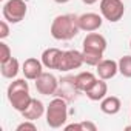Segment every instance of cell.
Returning a JSON list of instances; mask_svg holds the SVG:
<instances>
[{"instance_id":"obj_9","label":"cell","mask_w":131,"mask_h":131,"mask_svg":"<svg viewBox=\"0 0 131 131\" xmlns=\"http://www.w3.org/2000/svg\"><path fill=\"white\" fill-rule=\"evenodd\" d=\"M22 73L25 76V79L28 80H36L42 73H43V63L42 60L36 59V57H29L23 62L22 65Z\"/></svg>"},{"instance_id":"obj_2","label":"cell","mask_w":131,"mask_h":131,"mask_svg":"<svg viewBox=\"0 0 131 131\" xmlns=\"http://www.w3.org/2000/svg\"><path fill=\"white\" fill-rule=\"evenodd\" d=\"M26 80L28 79H14L8 85V90H6V97L11 106L19 113H23L32 100L29 94V85Z\"/></svg>"},{"instance_id":"obj_27","label":"cell","mask_w":131,"mask_h":131,"mask_svg":"<svg viewBox=\"0 0 131 131\" xmlns=\"http://www.w3.org/2000/svg\"><path fill=\"white\" fill-rule=\"evenodd\" d=\"M129 48H131V42H129Z\"/></svg>"},{"instance_id":"obj_17","label":"cell","mask_w":131,"mask_h":131,"mask_svg":"<svg viewBox=\"0 0 131 131\" xmlns=\"http://www.w3.org/2000/svg\"><path fill=\"white\" fill-rule=\"evenodd\" d=\"M19 71H20V63L16 57H11L5 63H0V73L5 79H16Z\"/></svg>"},{"instance_id":"obj_19","label":"cell","mask_w":131,"mask_h":131,"mask_svg":"<svg viewBox=\"0 0 131 131\" xmlns=\"http://www.w3.org/2000/svg\"><path fill=\"white\" fill-rule=\"evenodd\" d=\"M119 73L123 77L131 79V56H123L119 59Z\"/></svg>"},{"instance_id":"obj_15","label":"cell","mask_w":131,"mask_h":131,"mask_svg":"<svg viewBox=\"0 0 131 131\" xmlns=\"http://www.w3.org/2000/svg\"><path fill=\"white\" fill-rule=\"evenodd\" d=\"M120 108H122V102L116 96H106L100 100V111L108 114V116L117 114L120 111Z\"/></svg>"},{"instance_id":"obj_4","label":"cell","mask_w":131,"mask_h":131,"mask_svg":"<svg viewBox=\"0 0 131 131\" xmlns=\"http://www.w3.org/2000/svg\"><path fill=\"white\" fill-rule=\"evenodd\" d=\"M28 13V5L25 0H8L2 8L3 19L9 23H20Z\"/></svg>"},{"instance_id":"obj_8","label":"cell","mask_w":131,"mask_h":131,"mask_svg":"<svg viewBox=\"0 0 131 131\" xmlns=\"http://www.w3.org/2000/svg\"><path fill=\"white\" fill-rule=\"evenodd\" d=\"M103 23V17L102 14H96V13H85L79 16V26L80 31H86V32H93L97 31Z\"/></svg>"},{"instance_id":"obj_22","label":"cell","mask_w":131,"mask_h":131,"mask_svg":"<svg viewBox=\"0 0 131 131\" xmlns=\"http://www.w3.org/2000/svg\"><path fill=\"white\" fill-rule=\"evenodd\" d=\"M9 22H6L5 19L0 22V40H5L8 36H9V26H8Z\"/></svg>"},{"instance_id":"obj_3","label":"cell","mask_w":131,"mask_h":131,"mask_svg":"<svg viewBox=\"0 0 131 131\" xmlns=\"http://www.w3.org/2000/svg\"><path fill=\"white\" fill-rule=\"evenodd\" d=\"M46 123L49 128H62L68 120V103L67 99L56 97L46 106Z\"/></svg>"},{"instance_id":"obj_5","label":"cell","mask_w":131,"mask_h":131,"mask_svg":"<svg viewBox=\"0 0 131 131\" xmlns=\"http://www.w3.org/2000/svg\"><path fill=\"white\" fill-rule=\"evenodd\" d=\"M100 14L105 20L116 23L125 14V5L122 0H100Z\"/></svg>"},{"instance_id":"obj_7","label":"cell","mask_w":131,"mask_h":131,"mask_svg":"<svg viewBox=\"0 0 131 131\" xmlns=\"http://www.w3.org/2000/svg\"><path fill=\"white\" fill-rule=\"evenodd\" d=\"M36 90L39 94L42 96H54L57 94V90H59V80L54 74L51 73H42L36 80Z\"/></svg>"},{"instance_id":"obj_10","label":"cell","mask_w":131,"mask_h":131,"mask_svg":"<svg viewBox=\"0 0 131 131\" xmlns=\"http://www.w3.org/2000/svg\"><path fill=\"white\" fill-rule=\"evenodd\" d=\"M96 68H97L99 79L110 80V79H113L119 73V63L116 60H113V59H102Z\"/></svg>"},{"instance_id":"obj_21","label":"cell","mask_w":131,"mask_h":131,"mask_svg":"<svg viewBox=\"0 0 131 131\" xmlns=\"http://www.w3.org/2000/svg\"><path fill=\"white\" fill-rule=\"evenodd\" d=\"M17 131H23V129H29V131H36L37 129V125L34 123V120H25V122H22L20 125H17V128H16Z\"/></svg>"},{"instance_id":"obj_14","label":"cell","mask_w":131,"mask_h":131,"mask_svg":"<svg viewBox=\"0 0 131 131\" xmlns=\"http://www.w3.org/2000/svg\"><path fill=\"white\" fill-rule=\"evenodd\" d=\"M85 94H86V97H88L90 100L99 102V100H102L103 97H106V94H108V85H106V82H105L103 79H97L96 83H94Z\"/></svg>"},{"instance_id":"obj_12","label":"cell","mask_w":131,"mask_h":131,"mask_svg":"<svg viewBox=\"0 0 131 131\" xmlns=\"http://www.w3.org/2000/svg\"><path fill=\"white\" fill-rule=\"evenodd\" d=\"M62 52H63V51L59 49V48H46V49L42 52V57H40L43 67H45L46 70H57Z\"/></svg>"},{"instance_id":"obj_16","label":"cell","mask_w":131,"mask_h":131,"mask_svg":"<svg viewBox=\"0 0 131 131\" xmlns=\"http://www.w3.org/2000/svg\"><path fill=\"white\" fill-rule=\"evenodd\" d=\"M96 80H97V77L90 71H83V73H80L74 77V83H76L77 90L82 91V93H86L96 83Z\"/></svg>"},{"instance_id":"obj_20","label":"cell","mask_w":131,"mask_h":131,"mask_svg":"<svg viewBox=\"0 0 131 131\" xmlns=\"http://www.w3.org/2000/svg\"><path fill=\"white\" fill-rule=\"evenodd\" d=\"M13 57V52H11V48L2 40L0 42V63H5V62H8L9 59Z\"/></svg>"},{"instance_id":"obj_26","label":"cell","mask_w":131,"mask_h":131,"mask_svg":"<svg viewBox=\"0 0 131 131\" xmlns=\"http://www.w3.org/2000/svg\"><path fill=\"white\" fill-rule=\"evenodd\" d=\"M125 129H126V131H131V125H129V126H125Z\"/></svg>"},{"instance_id":"obj_13","label":"cell","mask_w":131,"mask_h":131,"mask_svg":"<svg viewBox=\"0 0 131 131\" xmlns=\"http://www.w3.org/2000/svg\"><path fill=\"white\" fill-rule=\"evenodd\" d=\"M45 113H46V108H45L43 102L32 97L29 106L22 113V116H23V119H26V120H37V119H40Z\"/></svg>"},{"instance_id":"obj_25","label":"cell","mask_w":131,"mask_h":131,"mask_svg":"<svg viewBox=\"0 0 131 131\" xmlns=\"http://www.w3.org/2000/svg\"><path fill=\"white\" fill-rule=\"evenodd\" d=\"M56 3H59V5H65V3H68L70 0H54Z\"/></svg>"},{"instance_id":"obj_11","label":"cell","mask_w":131,"mask_h":131,"mask_svg":"<svg viewBox=\"0 0 131 131\" xmlns=\"http://www.w3.org/2000/svg\"><path fill=\"white\" fill-rule=\"evenodd\" d=\"M106 39L99 34V32H90L86 34V37L83 39V48L85 49H94V51H100V52H105L106 49Z\"/></svg>"},{"instance_id":"obj_23","label":"cell","mask_w":131,"mask_h":131,"mask_svg":"<svg viewBox=\"0 0 131 131\" xmlns=\"http://www.w3.org/2000/svg\"><path fill=\"white\" fill-rule=\"evenodd\" d=\"M80 129L82 131H96L97 126L93 122H80Z\"/></svg>"},{"instance_id":"obj_18","label":"cell","mask_w":131,"mask_h":131,"mask_svg":"<svg viewBox=\"0 0 131 131\" xmlns=\"http://www.w3.org/2000/svg\"><path fill=\"white\" fill-rule=\"evenodd\" d=\"M82 56H83V63L90 65V67H97L99 62L103 59V52L100 51H94V49H82Z\"/></svg>"},{"instance_id":"obj_6","label":"cell","mask_w":131,"mask_h":131,"mask_svg":"<svg viewBox=\"0 0 131 131\" xmlns=\"http://www.w3.org/2000/svg\"><path fill=\"white\" fill-rule=\"evenodd\" d=\"M83 65V56L82 51L77 49H68V51H63L59 60V67L57 71L60 73H68L73 70H79Z\"/></svg>"},{"instance_id":"obj_1","label":"cell","mask_w":131,"mask_h":131,"mask_svg":"<svg viewBox=\"0 0 131 131\" xmlns=\"http://www.w3.org/2000/svg\"><path fill=\"white\" fill-rule=\"evenodd\" d=\"M79 31H80L79 16L76 14H60L54 17V20L51 22V28H49L52 39L62 40V42L74 39L79 34Z\"/></svg>"},{"instance_id":"obj_24","label":"cell","mask_w":131,"mask_h":131,"mask_svg":"<svg viewBox=\"0 0 131 131\" xmlns=\"http://www.w3.org/2000/svg\"><path fill=\"white\" fill-rule=\"evenodd\" d=\"M82 2H83L85 5H94V3L97 2V0H82Z\"/></svg>"}]
</instances>
